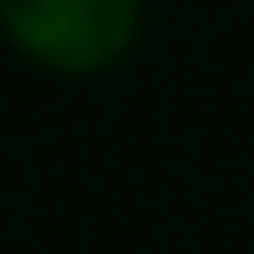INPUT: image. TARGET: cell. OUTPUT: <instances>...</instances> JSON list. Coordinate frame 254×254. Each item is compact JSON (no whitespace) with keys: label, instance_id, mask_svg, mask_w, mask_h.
<instances>
[{"label":"cell","instance_id":"cell-1","mask_svg":"<svg viewBox=\"0 0 254 254\" xmlns=\"http://www.w3.org/2000/svg\"><path fill=\"white\" fill-rule=\"evenodd\" d=\"M0 19L31 56L56 68H93L112 50H124L136 0H0Z\"/></svg>","mask_w":254,"mask_h":254}]
</instances>
